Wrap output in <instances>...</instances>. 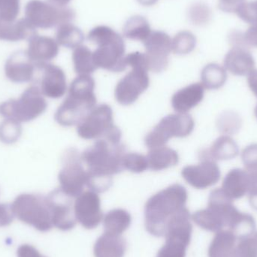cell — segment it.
Returning a JSON list of instances; mask_svg holds the SVG:
<instances>
[{"mask_svg": "<svg viewBox=\"0 0 257 257\" xmlns=\"http://www.w3.org/2000/svg\"><path fill=\"white\" fill-rule=\"evenodd\" d=\"M20 12V0H0V19L15 21Z\"/></svg>", "mask_w": 257, "mask_h": 257, "instance_id": "obj_35", "label": "cell"}, {"mask_svg": "<svg viewBox=\"0 0 257 257\" xmlns=\"http://www.w3.org/2000/svg\"><path fill=\"white\" fill-rule=\"evenodd\" d=\"M15 217L12 205L0 204V227L9 226Z\"/></svg>", "mask_w": 257, "mask_h": 257, "instance_id": "obj_39", "label": "cell"}, {"mask_svg": "<svg viewBox=\"0 0 257 257\" xmlns=\"http://www.w3.org/2000/svg\"><path fill=\"white\" fill-rule=\"evenodd\" d=\"M12 207L15 217L40 232H48L54 226L46 196L21 194L15 199Z\"/></svg>", "mask_w": 257, "mask_h": 257, "instance_id": "obj_6", "label": "cell"}, {"mask_svg": "<svg viewBox=\"0 0 257 257\" xmlns=\"http://www.w3.org/2000/svg\"><path fill=\"white\" fill-rule=\"evenodd\" d=\"M242 38L245 45L257 47V24L252 25Z\"/></svg>", "mask_w": 257, "mask_h": 257, "instance_id": "obj_41", "label": "cell"}, {"mask_svg": "<svg viewBox=\"0 0 257 257\" xmlns=\"http://www.w3.org/2000/svg\"><path fill=\"white\" fill-rule=\"evenodd\" d=\"M22 134V126L19 122L6 119L0 124V141L5 144H14Z\"/></svg>", "mask_w": 257, "mask_h": 257, "instance_id": "obj_31", "label": "cell"}, {"mask_svg": "<svg viewBox=\"0 0 257 257\" xmlns=\"http://www.w3.org/2000/svg\"><path fill=\"white\" fill-rule=\"evenodd\" d=\"M126 148L120 141L99 139L83 152L82 161L87 166V186L92 191L104 193L113 184V176L124 170Z\"/></svg>", "mask_w": 257, "mask_h": 257, "instance_id": "obj_1", "label": "cell"}, {"mask_svg": "<svg viewBox=\"0 0 257 257\" xmlns=\"http://www.w3.org/2000/svg\"><path fill=\"white\" fill-rule=\"evenodd\" d=\"M244 0H220V8L226 12H235Z\"/></svg>", "mask_w": 257, "mask_h": 257, "instance_id": "obj_42", "label": "cell"}, {"mask_svg": "<svg viewBox=\"0 0 257 257\" xmlns=\"http://www.w3.org/2000/svg\"><path fill=\"white\" fill-rule=\"evenodd\" d=\"M148 169L152 171H161L176 166L179 162V156L175 150L166 146L151 148L147 156Z\"/></svg>", "mask_w": 257, "mask_h": 257, "instance_id": "obj_25", "label": "cell"}, {"mask_svg": "<svg viewBox=\"0 0 257 257\" xmlns=\"http://www.w3.org/2000/svg\"><path fill=\"white\" fill-rule=\"evenodd\" d=\"M217 124L220 133L234 134L241 128V117L233 111H225L219 117Z\"/></svg>", "mask_w": 257, "mask_h": 257, "instance_id": "obj_32", "label": "cell"}, {"mask_svg": "<svg viewBox=\"0 0 257 257\" xmlns=\"http://www.w3.org/2000/svg\"><path fill=\"white\" fill-rule=\"evenodd\" d=\"M253 238H255V239H256V242H257V232L256 234H255L254 235H253Z\"/></svg>", "mask_w": 257, "mask_h": 257, "instance_id": "obj_46", "label": "cell"}, {"mask_svg": "<svg viewBox=\"0 0 257 257\" xmlns=\"http://www.w3.org/2000/svg\"><path fill=\"white\" fill-rule=\"evenodd\" d=\"M73 61L75 72L79 75H89L97 68L91 53L84 48L75 51Z\"/></svg>", "mask_w": 257, "mask_h": 257, "instance_id": "obj_30", "label": "cell"}, {"mask_svg": "<svg viewBox=\"0 0 257 257\" xmlns=\"http://www.w3.org/2000/svg\"><path fill=\"white\" fill-rule=\"evenodd\" d=\"M248 176L247 171L234 169L223 179L222 190L231 200L241 199L247 193Z\"/></svg>", "mask_w": 257, "mask_h": 257, "instance_id": "obj_24", "label": "cell"}, {"mask_svg": "<svg viewBox=\"0 0 257 257\" xmlns=\"http://www.w3.org/2000/svg\"><path fill=\"white\" fill-rule=\"evenodd\" d=\"M194 126L193 117L187 113L166 116L147 135L145 145L149 148L165 146L172 138L190 136Z\"/></svg>", "mask_w": 257, "mask_h": 257, "instance_id": "obj_9", "label": "cell"}, {"mask_svg": "<svg viewBox=\"0 0 257 257\" xmlns=\"http://www.w3.org/2000/svg\"><path fill=\"white\" fill-rule=\"evenodd\" d=\"M237 239L232 231H219L210 244L208 257L230 256L235 249Z\"/></svg>", "mask_w": 257, "mask_h": 257, "instance_id": "obj_26", "label": "cell"}, {"mask_svg": "<svg viewBox=\"0 0 257 257\" xmlns=\"http://www.w3.org/2000/svg\"><path fill=\"white\" fill-rule=\"evenodd\" d=\"M95 81L90 75H79L73 80L69 94L58 109L54 119L62 126L78 125L96 107Z\"/></svg>", "mask_w": 257, "mask_h": 257, "instance_id": "obj_3", "label": "cell"}, {"mask_svg": "<svg viewBox=\"0 0 257 257\" xmlns=\"http://www.w3.org/2000/svg\"><path fill=\"white\" fill-rule=\"evenodd\" d=\"M247 172L248 176L247 194L249 196V202L252 208L257 211V170Z\"/></svg>", "mask_w": 257, "mask_h": 257, "instance_id": "obj_38", "label": "cell"}, {"mask_svg": "<svg viewBox=\"0 0 257 257\" xmlns=\"http://www.w3.org/2000/svg\"><path fill=\"white\" fill-rule=\"evenodd\" d=\"M127 249L126 239L120 235L105 232L95 243V257H124Z\"/></svg>", "mask_w": 257, "mask_h": 257, "instance_id": "obj_20", "label": "cell"}, {"mask_svg": "<svg viewBox=\"0 0 257 257\" xmlns=\"http://www.w3.org/2000/svg\"><path fill=\"white\" fill-rule=\"evenodd\" d=\"M149 84L147 71L133 69L116 86V100L123 105H132L148 89Z\"/></svg>", "mask_w": 257, "mask_h": 257, "instance_id": "obj_14", "label": "cell"}, {"mask_svg": "<svg viewBox=\"0 0 257 257\" xmlns=\"http://www.w3.org/2000/svg\"><path fill=\"white\" fill-rule=\"evenodd\" d=\"M123 168L133 173H142L148 169L147 157L138 153H128L123 157Z\"/></svg>", "mask_w": 257, "mask_h": 257, "instance_id": "obj_33", "label": "cell"}, {"mask_svg": "<svg viewBox=\"0 0 257 257\" xmlns=\"http://www.w3.org/2000/svg\"><path fill=\"white\" fill-rule=\"evenodd\" d=\"M77 131L79 137L86 140H121V131L114 124L112 109L107 104L95 107L78 125Z\"/></svg>", "mask_w": 257, "mask_h": 257, "instance_id": "obj_8", "label": "cell"}, {"mask_svg": "<svg viewBox=\"0 0 257 257\" xmlns=\"http://www.w3.org/2000/svg\"><path fill=\"white\" fill-rule=\"evenodd\" d=\"M131 222V215L126 210L122 208L111 210L104 217L105 232L121 235L130 227Z\"/></svg>", "mask_w": 257, "mask_h": 257, "instance_id": "obj_27", "label": "cell"}, {"mask_svg": "<svg viewBox=\"0 0 257 257\" xmlns=\"http://www.w3.org/2000/svg\"><path fill=\"white\" fill-rule=\"evenodd\" d=\"M254 114H255V116H256V117L257 119V105H256V107H255Z\"/></svg>", "mask_w": 257, "mask_h": 257, "instance_id": "obj_45", "label": "cell"}, {"mask_svg": "<svg viewBox=\"0 0 257 257\" xmlns=\"http://www.w3.org/2000/svg\"><path fill=\"white\" fill-rule=\"evenodd\" d=\"M239 154L236 142L228 136H222L214 141L210 148L202 150L199 154V159L229 160L235 158Z\"/></svg>", "mask_w": 257, "mask_h": 257, "instance_id": "obj_22", "label": "cell"}, {"mask_svg": "<svg viewBox=\"0 0 257 257\" xmlns=\"http://www.w3.org/2000/svg\"><path fill=\"white\" fill-rule=\"evenodd\" d=\"M241 159L246 171L257 170V144L249 145L241 153Z\"/></svg>", "mask_w": 257, "mask_h": 257, "instance_id": "obj_37", "label": "cell"}, {"mask_svg": "<svg viewBox=\"0 0 257 257\" xmlns=\"http://www.w3.org/2000/svg\"><path fill=\"white\" fill-rule=\"evenodd\" d=\"M18 257H47L43 256L40 252L30 244H23L17 250Z\"/></svg>", "mask_w": 257, "mask_h": 257, "instance_id": "obj_40", "label": "cell"}, {"mask_svg": "<svg viewBox=\"0 0 257 257\" xmlns=\"http://www.w3.org/2000/svg\"><path fill=\"white\" fill-rule=\"evenodd\" d=\"M235 13L241 19L249 24H257V0L244 3L236 9Z\"/></svg>", "mask_w": 257, "mask_h": 257, "instance_id": "obj_36", "label": "cell"}, {"mask_svg": "<svg viewBox=\"0 0 257 257\" xmlns=\"http://www.w3.org/2000/svg\"><path fill=\"white\" fill-rule=\"evenodd\" d=\"M51 1L55 2V3H62L65 1V0H51Z\"/></svg>", "mask_w": 257, "mask_h": 257, "instance_id": "obj_44", "label": "cell"}, {"mask_svg": "<svg viewBox=\"0 0 257 257\" xmlns=\"http://www.w3.org/2000/svg\"><path fill=\"white\" fill-rule=\"evenodd\" d=\"M191 218L197 226L209 232H217L225 227L222 216L210 208L196 211Z\"/></svg>", "mask_w": 257, "mask_h": 257, "instance_id": "obj_28", "label": "cell"}, {"mask_svg": "<svg viewBox=\"0 0 257 257\" xmlns=\"http://www.w3.org/2000/svg\"><path fill=\"white\" fill-rule=\"evenodd\" d=\"M27 54L35 64L47 63L58 54V47L53 39L34 36L30 39Z\"/></svg>", "mask_w": 257, "mask_h": 257, "instance_id": "obj_21", "label": "cell"}, {"mask_svg": "<svg viewBox=\"0 0 257 257\" xmlns=\"http://www.w3.org/2000/svg\"><path fill=\"white\" fill-rule=\"evenodd\" d=\"M224 66L233 75L245 76L255 70V62L247 49L243 47H234L225 57Z\"/></svg>", "mask_w": 257, "mask_h": 257, "instance_id": "obj_18", "label": "cell"}, {"mask_svg": "<svg viewBox=\"0 0 257 257\" xmlns=\"http://www.w3.org/2000/svg\"><path fill=\"white\" fill-rule=\"evenodd\" d=\"M36 36V27L27 19L5 21L0 19V40L18 42Z\"/></svg>", "mask_w": 257, "mask_h": 257, "instance_id": "obj_23", "label": "cell"}, {"mask_svg": "<svg viewBox=\"0 0 257 257\" xmlns=\"http://www.w3.org/2000/svg\"><path fill=\"white\" fill-rule=\"evenodd\" d=\"M190 218V211L185 207L170 220L165 234L166 242L157 257H186L193 232Z\"/></svg>", "mask_w": 257, "mask_h": 257, "instance_id": "obj_7", "label": "cell"}, {"mask_svg": "<svg viewBox=\"0 0 257 257\" xmlns=\"http://www.w3.org/2000/svg\"><path fill=\"white\" fill-rule=\"evenodd\" d=\"M208 208L218 212L238 239L253 235L256 229L254 218L250 214L241 213L234 206L232 200L226 196L222 189H215L210 193Z\"/></svg>", "mask_w": 257, "mask_h": 257, "instance_id": "obj_4", "label": "cell"}, {"mask_svg": "<svg viewBox=\"0 0 257 257\" xmlns=\"http://www.w3.org/2000/svg\"><path fill=\"white\" fill-rule=\"evenodd\" d=\"M247 83L250 90L257 97V70L253 71L248 75Z\"/></svg>", "mask_w": 257, "mask_h": 257, "instance_id": "obj_43", "label": "cell"}, {"mask_svg": "<svg viewBox=\"0 0 257 257\" xmlns=\"http://www.w3.org/2000/svg\"><path fill=\"white\" fill-rule=\"evenodd\" d=\"M205 87L200 83L190 84L178 90L172 98V105L176 112L187 113L199 105L204 98Z\"/></svg>", "mask_w": 257, "mask_h": 257, "instance_id": "obj_19", "label": "cell"}, {"mask_svg": "<svg viewBox=\"0 0 257 257\" xmlns=\"http://www.w3.org/2000/svg\"><path fill=\"white\" fill-rule=\"evenodd\" d=\"M200 163L183 169L184 179L194 188L204 190L218 182L220 171L217 163L211 159H199Z\"/></svg>", "mask_w": 257, "mask_h": 257, "instance_id": "obj_15", "label": "cell"}, {"mask_svg": "<svg viewBox=\"0 0 257 257\" xmlns=\"http://www.w3.org/2000/svg\"><path fill=\"white\" fill-rule=\"evenodd\" d=\"M48 107L42 92L36 85L30 86L18 99L0 104V115L19 123L32 121L42 115Z\"/></svg>", "mask_w": 257, "mask_h": 257, "instance_id": "obj_5", "label": "cell"}, {"mask_svg": "<svg viewBox=\"0 0 257 257\" xmlns=\"http://www.w3.org/2000/svg\"><path fill=\"white\" fill-rule=\"evenodd\" d=\"M37 78L35 85L39 87L43 96L51 99H60L67 89L66 75L61 68L49 63L36 64Z\"/></svg>", "mask_w": 257, "mask_h": 257, "instance_id": "obj_12", "label": "cell"}, {"mask_svg": "<svg viewBox=\"0 0 257 257\" xmlns=\"http://www.w3.org/2000/svg\"><path fill=\"white\" fill-rule=\"evenodd\" d=\"M26 18L39 28L52 27L59 18L58 12L44 2L32 0L26 6Z\"/></svg>", "mask_w": 257, "mask_h": 257, "instance_id": "obj_17", "label": "cell"}, {"mask_svg": "<svg viewBox=\"0 0 257 257\" xmlns=\"http://www.w3.org/2000/svg\"><path fill=\"white\" fill-rule=\"evenodd\" d=\"M229 257H257V242L253 237L240 239Z\"/></svg>", "mask_w": 257, "mask_h": 257, "instance_id": "obj_34", "label": "cell"}, {"mask_svg": "<svg viewBox=\"0 0 257 257\" xmlns=\"http://www.w3.org/2000/svg\"><path fill=\"white\" fill-rule=\"evenodd\" d=\"M36 64L27 51L14 53L6 61L5 73L12 82H30L34 79Z\"/></svg>", "mask_w": 257, "mask_h": 257, "instance_id": "obj_16", "label": "cell"}, {"mask_svg": "<svg viewBox=\"0 0 257 257\" xmlns=\"http://www.w3.org/2000/svg\"><path fill=\"white\" fill-rule=\"evenodd\" d=\"M202 84L207 90H217L224 85L227 80L226 69L218 64L207 65L201 75Z\"/></svg>", "mask_w": 257, "mask_h": 257, "instance_id": "obj_29", "label": "cell"}, {"mask_svg": "<svg viewBox=\"0 0 257 257\" xmlns=\"http://www.w3.org/2000/svg\"><path fill=\"white\" fill-rule=\"evenodd\" d=\"M51 211L53 226L62 231H69L76 226L72 198L60 188L56 189L46 196Z\"/></svg>", "mask_w": 257, "mask_h": 257, "instance_id": "obj_11", "label": "cell"}, {"mask_svg": "<svg viewBox=\"0 0 257 257\" xmlns=\"http://www.w3.org/2000/svg\"><path fill=\"white\" fill-rule=\"evenodd\" d=\"M82 159L75 148H69L63 154V168L58 175L60 189L70 197H78L87 185V171Z\"/></svg>", "mask_w": 257, "mask_h": 257, "instance_id": "obj_10", "label": "cell"}, {"mask_svg": "<svg viewBox=\"0 0 257 257\" xmlns=\"http://www.w3.org/2000/svg\"><path fill=\"white\" fill-rule=\"evenodd\" d=\"M74 209L77 221L87 229L97 227L103 217L100 198L97 193L92 190L84 192L77 197Z\"/></svg>", "mask_w": 257, "mask_h": 257, "instance_id": "obj_13", "label": "cell"}, {"mask_svg": "<svg viewBox=\"0 0 257 257\" xmlns=\"http://www.w3.org/2000/svg\"><path fill=\"white\" fill-rule=\"evenodd\" d=\"M188 193L179 184L169 186L151 196L145 207V224L146 230L156 237H163L168 223L185 208Z\"/></svg>", "mask_w": 257, "mask_h": 257, "instance_id": "obj_2", "label": "cell"}]
</instances>
